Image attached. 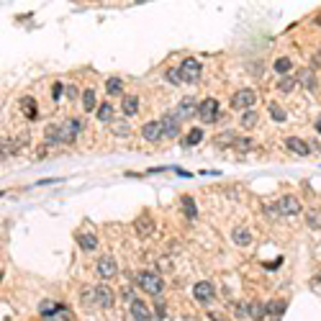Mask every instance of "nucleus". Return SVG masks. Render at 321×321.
<instances>
[{
	"instance_id": "f257e3e1",
	"label": "nucleus",
	"mask_w": 321,
	"mask_h": 321,
	"mask_svg": "<svg viewBox=\"0 0 321 321\" xmlns=\"http://www.w3.org/2000/svg\"><path fill=\"white\" fill-rule=\"evenodd\" d=\"M136 283H139V288L149 293V296H159V293L165 290V280L159 278L157 272H152V270H144V272H139L136 275Z\"/></svg>"
},
{
	"instance_id": "f03ea898",
	"label": "nucleus",
	"mask_w": 321,
	"mask_h": 321,
	"mask_svg": "<svg viewBox=\"0 0 321 321\" xmlns=\"http://www.w3.org/2000/svg\"><path fill=\"white\" fill-rule=\"evenodd\" d=\"M180 77H183V83H195V80L201 77V62L195 59V57H185L180 62Z\"/></svg>"
},
{
	"instance_id": "7ed1b4c3",
	"label": "nucleus",
	"mask_w": 321,
	"mask_h": 321,
	"mask_svg": "<svg viewBox=\"0 0 321 321\" xmlns=\"http://www.w3.org/2000/svg\"><path fill=\"white\" fill-rule=\"evenodd\" d=\"M95 270H98V278H101V280H111V278H116V275H118V265H116V257L103 254L101 260H98Z\"/></svg>"
},
{
	"instance_id": "20e7f679",
	"label": "nucleus",
	"mask_w": 321,
	"mask_h": 321,
	"mask_svg": "<svg viewBox=\"0 0 321 321\" xmlns=\"http://www.w3.org/2000/svg\"><path fill=\"white\" fill-rule=\"evenodd\" d=\"M198 118L203 123H211L219 118V101L216 98H206V101L198 103Z\"/></svg>"
},
{
	"instance_id": "39448f33",
	"label": "nucleus",
	"mask_w": 321,
	"mask_h": 321,
	"mask_svg": "<svg viewBox=\"0 0 321 321\" xmlns=\"http://www.w3.org/2000/svg\"><path fill=\"white\" fill-rule=\"evenodd\" d=\"M254 101H257V93L252 90V87H244V90L234 93V98H231V108H237V111H242V108L252 111Z\"/></svg>"
},
{
	"instance_id": "423d86ee",
	"label": "nucleus",
	"mask_w": 321,
	"mask_h": 321,
	"mask_svg": "<svg viewBox=\"0 0 321 321\" xmlns=\"http://www.w3.org/2000/svg\"><path fill=\"white\" fill-rule=\"evenodd\" d=\"M159 123H162V136H167V139H175L180 134V116L177 113H165Z\"/></svg>"
},
{
	"instance_id": "0eeeda50",
	"label": "nucleus",
	"mask_w": 321,
	"mask_h": 321,
	"mask_svg": "<svg viewBox=\"0 0 321 321\" xmlns=\"http://www.w3.org/2000/svg\"><path fill=\"white\" fill-rule=\"evenodd\" d=\"M278 211H280V216H298V213H301V203H298L296 195H280Z\"/></svg>"
},
{
	"instance_id": "6e6552de",
	"label": "nucleus",
	"mask_w": 321,
	"mask_h": 321,
	"mask_svg": "<svg viewBox=\"0 0 321 321\" xmlns=\"http://www.w3.org/2000/svg\"><path fill=\"white\" fill-rule=\"evenodd\" d=\"M213 283L211 280H201V283H195L193 285V298L198 301V303H208V301H213Z\"/></svg>"
},
{
	"instance_id": "1a4fd4ad",
	"label": "nucleus",
	"mask_w": 321,
	"mask_h": 321,
	"mask_svg": "<svg viewBox=\"0 0 321 321\" xmlns=\"http://www.w3.org/2000/svg\"><path fill=\"white\" fill-rule=\"evenodd\" d=\"M239 316H242V319H254V321H260V319H265V306H262V303H257V301L242 303V306H239Z\"/></svg>"
},
{
	"instance_id": "9d476101",
	"label": "nucleus",
	"mask_w": 321,
	"mask_h": 321,
	"mask_svg": "<svg viewBox=\"0 0 321 321\" xmlns=\"http://www.w3.org/2000/svg\"><path fill=\"white\" fill-rule=\"evenodd\" d=\"M113 301H116V293L108 288V285H98V288H95V303H98V306H101V308H111Z\"/></svg>"
},
{
	"instance_id": "9b49d317",
	"label": "nucleus",
	"mask_w": 321,
	"mask_h": 321,
	"mask_svg": "<svg viewBox=\"0 0 321 321\" xmlns=\"http://www.w3.org/2000/svg\"><path fill=\"white\" fill-rule=\"evenodd\" d=\"M129 311H131V319H134V321H149V319H152V311H149V306H147V303L141 301V298L134 301L131 306H129Z\"/></svg>"
},
{
	"instance_id": "f8f14e48",
	"label": "nucleus",
	"mask_w": 321,
	"mask_h": 321,
	"mask_svg": "<svg viewBox=\"0 0 321 321\" xmlns=\"http://www.w3.org/2000/svg\"><path fill=\"white\" fill-rule=\"evenodd\" d=\"M285 147H288L293 154H298V157H308V154H311L308 141H303V139H298V136H288V139H285Z\"/></svg>"
},
{
	"instance_id": "ddd939ff",
	"label": "nucleus",
	"mask_w": 321,
	"mask_h": 321,
	"mask_svg": "<svg viewBox=\"0 0 321 321\" xmlns=\"http://www.w3.org/2000/svg\"><path fill=\"white\" fill-rule=\"evenodd\" d=\"M44 141H47L49 147H54V144H65V141H69V139H67L65 126H49V129H47V136H44Z\"/></svg>"
},
{
	"instance_id": "4468645a",
	"label": "nucleus",
	"mask_w": 321,
	"mask_h": 321,
	"mask_svg": "<svg viewBox=\"0 0 321 321\" xmlns=\"http://www.w3.org/2000/svg\"><path fill=\"white\" fill-rule=\"evenodd\" d=\"M141 136H144L147 141H152V144H154V141H159V139H162V123H159V121L144 123V126H141Z\"/></svg>"
},
{
	"instance_id": "2eb2a0df",
	"label": "nucleus",
	"mask_w": 321,
	"mask_h": 321,
	"mask_svg": "<svg viewBox=\"0 0 321 321\" xmlns=\"http://www.w3.org/2000/svg\"><path fill=\"white\" fill-rule=\"evenodd\" d=\"M175 113L180 116V121H183V118H190V116H198V105H195L193 98H183Z\"/></svg>"
},
{
	"instance_id": "dca6fc26",
	"label": "nucleus",
	"mask_w": 321,
	"mask_h": 321,
	"mask_svg": "<svg viewBox=\"0 0 321 321\" xmlns=\"http://www.w3.org/2000/svg\"><path fill=\"white\" fill-rule=\"evenodd\" d=\"M75 239H77V244H80V249H83V252H93V249L98 247V239H95L93 231H80Z\"/></svg>"
},
{
	"instance_id": "f3484780",
	"label": "nucleus",
	"mask_w": 321,
	"mask_h": 321,
	"mask_svg": "<svg viewBox=\"0 0 321 321\" xmlns=\"http://www.w3.org/2000/svg\"><path fill=\"white\" fill-rule=\"evenodd\" d=\"M296 80H298L303 87H306V90H311V93H314L316 85H319V83H316V75L311 72V69H298V72H296Z\"/></svg>"
},
{
	"instance_id": "a211bd4d",
	"label": "nucleus",
	"mask_w": 321,
	"mask_h": 321,
	"mask_svg": "<svg viewBox=\"0 0 321 321\" xmlns=\"http://www.w3.org/2000/svg\"><path fill=\"white\" fill-rule=\"evenodd\" d=\"M134 231H136L139 237H149L152 231H154V221H152L149 216H139L136 221H134Z\"/></svg>"
},
{
	"instance_id": "6ab92c4d",
	"label": "nucleus",
	"mask_w": 321,
	"mask_h": 321,
	"mask_svg": "<svg viewBox=\"0 0 321 321\" xmlns=\"http://www.w3.org/2000/svg\"><path fill=\"white\" fill-rule=\"evenodd\" d=\"M272 72H278L280 77L293 75V59L290 57H278V59H275V65H272Z\"/></svg>"
},
{
	"instance_id": "aec40b11",
	"label": "nucleus",
	"mask_w": 321,
	"mask_h": 321,
	"mask_svg": "<svg viewBox=\"0 0 321 321\" xmlns=\"http://www.w3.org/2000/svg\"><path fill=\"white\" fill-rule=\"evenodd\" d=\"M231 239H234V244H239V247H247V244H252V231H249V229H244V226H239V229H234V231H231Z\"/></svg>"
},
{
	"instance_id": "412c9836",
	"label": "nucleus",
	"mask_w": 321,
	"mask_h": 321,
	"mask_svg": "<svg viewBox=\"0 0 321 321\" xmlns=\"http://www.w3.org/2000/svg\"><path fill=\"white\" fill-rule=\"evenodd\" d=\"M121 111H123L126 118L136 116V111H139V98L136 95H126V98H123V103H121Z\"/></svg>"
},
{
	"instance_id": "4be33fe9",
	"label": "nucleus",
	"mask_w": 321,
	"mask_h": 321,
	"mask_svg": "<svg viewBox=\"0 0 321 321\" xmlns=\"http://www.w3.org/2000/svg\"><path fill=\"white\" fill-rule=\"evenodd\" d=\"M65 131H67V139H69V141H75V139H77V134L83 131V121H80V118H69V121L65 123Z\"/></svg>"
},
{
	"instance_id": "5701e85b",
	"label": "nucleus",
	"mask_w": 321,
	"mask_h": 321,
	"mask_svg": "<svg viewBox=\"0 0 321 321\" xmlns=\"http://www.w3.org/2000/svg\"><path fill=\"white\" fill-rule=\"evenodd\" d=\"M83 108H85V113H90V111H95L98 108V103H95V90H83Z\"/></svg>"
},
{
	"instance_id": "b1692460",
	"label": "nucleus",
	"mask_w": 321,
	"mask_h": 321,
	"mask_svg": "<svg viewBox=\"0 0 321 321\" xmlns=\"http://www.w3.org/2000/svg\"><path fill=\"white\" fill-rule=\"evenodd\" d=\"M105 93H108V95H121L123 93V83L118 77H108V80H105Z\"/></svg>"
},
{
	"instance_id": "393cba45",
	"label": "nucleus",
	"mask_w": 321,
	"mask_h": 321,
	"mask_svg": "<svg viewBox=\"0 0 321 321\" xmlns=\"http://www.w3.org/2000/svg\"><path fill=\"white\" fill-rule=\"evenodd\" d=\"M203 136H206V134H203V129H190V134L185 136L183 144H185V147H195V144H201V141H203Z\"/></svg>"
},
{
	"instance_id": "a878e982",
	"label": "nucleus",
	"mask_w": 321,
	"mask_h": 321,
	"mask_svg": "<svg viewBox=\"0 0 321 321\" xmlns=\"http://www.w3.org/2000/svg\"><path fill=\"white\" fill-rule=\"evenodd\" d=\"M21 108L26 111V116L34 121V118H39V113H36V103H34V98H23L21 101Z\"/></svg>"
},
{
	"instance_id": "bb28decb",
	"label": "nucleus",
	"mask_w": 321,
	"mask_h": 321,
	"mask_svg": "<svg viewBox=\"0 0 321 321\" xmlns=\"http://www.w3.org/2000/svg\"><path fill=\"white\" fill-rule=\"evenodd\" d=\"M296 85H298V80L293 77V75H288V77H283L280 83H278V90L280 93H290V90H296Z\"/></svg>"
},
{
	"instance_id": "cd10ccee",
	"label": "nucleus",
	"mask_w": 321,
	"mask_h": 321,
	"mask_svg": "<svg viewBox=\"0 0 321 321\" xmlns=\"http://www.w3.org/2000/svg\"><path fill=\"white\" fill-rule=\"evenodd\" d=\"M98 118H101L103 123L113 121V105H111V103H103V105H98Z\"/></svg>"
},
{
	"instance_id": "c85d7f7f",
	"label": "nucleus",
	"mask_w": 321,
	"mask_h": 321,
	"mask_svg": "<svg viewBox=\"0 0 321 321\" xmlns=\"http://www.w3.org/2000/svg\"><path fill=\"white\" fill-rule=\"evenodd\" d=\"M283 311H285V301H275V303H267L265 306V314H270L272 319H278Z\"/></svg>"
},
{
	"instance_id": "c756f323",
	"label": "nucleus",
	"mask_w": 321,
	"mask_h": 321,
	"mask_svg": "<svg viewBox=\"0 0 321 321\" xmlns=\"http://www.w3.org/2000/svg\"><path fill=\"white\" fill-rule=\"evenodd\" d=\"M267 113H270V116H272L275 121H280V123H283L285 118H288V113H285V111L280 108L278 103H270V105H267Z\"/></svg>"
},
{
	"instance_id": "7c9ffc66",
	"label": "nucleus",
	"mask_w": 321,
	"mask_h": 321,
	"mask_svg": "<svg viewBox=\"0 0 321 321\" xmlns=\"http://www.w3.org/2000/svg\"><path fill=\"white\" fill-rule=\"evenodd\" d=\"M183 208H185V213H188V219L198 216V208H195V201L190 198V195H183Z\"/></svg>"
},
{
	"instance_id": "2f4dec72",
	"label": "nucleus",
	"mask_w": 321,
	"mask_h": 321,
	"mask_svg": "<svg viewBox=\"0 0 321 321\" xmlns=\"http://www.w3.org/2000/svg\"><path fill=\"white\" fill-rule=\"evenodd\" d=\"M306 224H308L311 229H319V226H321V211H314V208H311V211L306 213Z\"/></svg>"
},
{
	"instance_id": "473e14b6",
	"label": "nucleus",
	"mask_w": 321,
	"mask_h": 321,
	"mask_svg": "<svg viewBox=\"0 0 321 321\" xmlns=\"http://www.w3.org/2000/svg\"><path fill=\"white\" fill-rule=\"evenodd\" d=\"M257 118H260V116H257L254 108H252V111H247V113L242 116V126H244V129H252L254 123H257Z\"/></svg>"
},
{
	"instance_id": "72a5a7b5",
	"label": "nucleus",
	"mask_w": 321,
	"mask_h": 321,
	"mask_svg": "<svg viewBox=\"0 0 321 321\" xmlns=\"http://www.w3.org/2000/svg\"><path fill=\"white\" fill-rule=\"evenodd\" d=\"M167 83H172V85H180L183 83V77H180V69H167Z\"/></svg>"
},
{
	"instance_id": "f704fd0d",
	"label": "nucleus",
	"mask_w": 321,
	"mask_h": 321,
	"mask_svg": "<svg viewBox=\"0 0 321 321\" xmlns=\"http://www.w3.org/2000/svg\"><path fill=\"white\" fill-rule=\"evenodd\" d=\"M80 298H83V303H93L95 301V290L93 288H83L80 290Z\"/></svg>"
},
{
	"instance_id": "c9c22d12",
	"label": "nucleus",
	"mask_w": 321,
	"mask_h": 321,
	"mask_svg": "<svg viewBox=\"0 0 321 321\" xmlns=\"http://www.w3.org/2000/svg\"><path fill=\"white\" fill-rule=\"evenodd\" d=\"M65 90H67V87L62 85V83H54V85H51V98H54V101H59V98L65 95Z\"/></svg>"
},
{
	"instance_id": "e433bc0d",
	"label": "nucleus",
	"mask_w": 321,
	"mask_h": 321,
	"mask_svg": "<svg viewBox=\"0 0 321 321\" xmlns=\"http://www.w3.org/2000/svg\"><path fill=\"white\" fill-rule=\"evenodd\" d=\"M113 134L116 136H129V126L126 123H113Z\"/></svg>"
},
{
	"instance_id": "4c0bfd02",
	"label": "nucleus",
	"mask_w": 321,
	"mask_h": 321,
	"mask_svg": "<svg viewBox=\"0 0 321 321\" xmlns=\"http://www.w3.org/2000/svg\"><path fill=\"white\" fill-rule=\"evenodd\" d=\"M234 147L247 152V149H252V141H249V139H234Z\"/></svg>"
},
{
	"instance_id": "58836bf2",
	"label": "nucleus",
	"mask_w": 321,
	"mask_h": 321,
	"mask_svg": "<svg viewBox=\"0 0 321 321\" xmlns=\"http://www.w3.org/2000/svg\"><path fill=\"white\" fill-rule=\"evenodd\" d=\"M265 213L270 219H280V211H278V203H272V206H265Z\"/></svg>"
},
{
	"instance_id": "ea45409f",
	"label": "nucleus",
	"mask_w": 321,
	"mask_h": 321,
	"mask_svg": "<svg viewBox=\"0 0 321 321\" xmlns=\"http://www.w3.org/2000/svg\"><path fill=\"white\" fill-rule=\"evenodd\" d=\"M65 93H67V98H69V101H75V98L80 95V93H77V87H75V85H67V90H65Z\"/></svg>"
},
{
	"instance_id": "a19ab883",
	"label": "nucleus",
	"mask_w": 321,
	"mask_h": 321,
	"mask_svg": "<svg viewBox=\"0 0 321 321\" xmlns=\"http://www.w3.org/2000/svg\"><path fill=\"white\" fill-rule=\"evenodd\" d=\"M154 308H157V316H159V319H165V301H162V298L157 301V306H154Z\"/></svg>"
},
{
	"instance_id": "79ce46f5",
	"label": "nucleus",
	"mask_w": 321,
	"mask_h": 321,
	"mask_svg": "<svg viewBox=\"0 0 321 321\" xmlns=\"http://www.w3.org/2000/svg\"><path fill=\"white\" fill-rule=\"evenodd\" d=\"M316 65H321V49H319V54H316Z\"/></svg>"
},
{
	"instance_id": "37998d69",
	"label": "nucleus",
	"mask_w": 321,
	"mask_h": 321,
	"mask_svg": "<svg viewBox=\"0 0 321 321\" xmlns=\"http://www.w3.org/2000/svg\"><path fill=\"white\" fill-rule=\"evenodd\" d=\"M316 129H319V134H321V118L316 121Z\"/></svg>"
},
{
	"instance_id": "c03bdc74",
	"label": "nucleus",
	"mask_w": 321,
	"mask_h": 321,
	"mask_svg": "<svg viewBox=\"0 0 321 321\" xmlns=\"http://www.w3.org/2000/svg\"><path fill=\"white\" fill-rule=\"evenodd\" d=\"M316 23H319V26H321V16H319V18H316Z\"/></svg>"
}]
</instances>
